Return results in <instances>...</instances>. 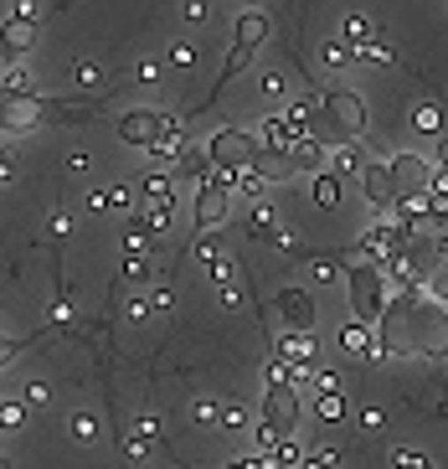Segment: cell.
<instances>
[{
	"instance_id": "2",
	"label": "cell",
	"mask_w": 448,
	"mask_h": 469,
	"mask_svg": "<svg viewBox=\"0 0 448 469\" xmlns=\"http://www.w3.org/2000/svg\"><path fill=\"white\" fill-rule=\"evenodd\" d=\"M309 135H315L325 150L356 145L361 135H366V104H361V93L325 88L320 93V109H315V119H309Z\"/></svg>"
},
{
	"instance_id": "10",
	"label": "cell",
	"mask_w": 448,
	"mask_h": 469,
	"mask_svg": "<svg viewBox=\"0 0 448 469\" xmlns=\"http://www.w3.org/2000/svg\"><path fill=\"white\" fill-rule=\"evenodd\" d=\"M273 361L294 377V387H304V381L320 372V341H315V335H289V330H284V335H278V356H273Z\"/></svg>"
},
{
	"instance_id": "45",
	"label": "cell",
	"mask_w": 448,
	"mask_h": 469,
	"mask_svg": "<svg viewBox=\"0 0 448 469\" xmlns=\"http://www.w3.org/2000/svg\"><path fill=\"white\" fill-rule=\"evenodd\" d=\"M16 356H21V341H5V335H0V372H5Z\"/></svg>"
},
{
	"instance_id": "22",
	"label": "cell",
	"mask_w": 448,
	"mask_h": 469,
	"mask_svg": "<svg viewBox=\"0 0 448 469\" xmlns=\"http://www.w3.org/2000/svg\"><path fill=\"white\" fill-rule=\"evenodd\" d=\"M247 233L258 237V242H273L278 237V211L269 202H253V217H247Z\"/></svg>"
},
{
	"instance_id": "48",
	"label": "cell",
	"mask_w": 448,
	"mask_h": 469,
	"mask_svg": "<svg viewBox=\"0 0 448 469\" xmlns=\"http://www.w3.org/2000/svg\"><path fill=\"white\" fill-rule=\"evenodd\" d=\"M47 320H52V325H67V320H72V304H67V299H57V304L47 310Z\"/></svg>"
},
{
	"instance_id": "16",
	"label": "cell",
	"mask_w": 448,
	"mask_h": 469,
	"mask_svg": "<svg viewBox=\"0 0 448 469\" xmlns=\"http://www.w3.org/2000/svg\"><path fill=\"white\" fill-rule=\"evenodd\" d=\"M299 140H304V129H294L284 114H269V119H263V150H269V155H294Z\"/></svg>"
},
{
	"instance_id": "6",
	"label": "cell",
	"mask_w": 448,
	"mask_h": 469,
	"mask_svg": "<svg viewBox=\"0 0 448 469\" xmlns=\"http://www.w3.org/2000/svg\"><path fill=\"white\" fill-rule=\"evenodd\" d=\"M207 155H211V171L238 176V171H247V165L263 155V145H258L247 129H216V135L207 140Z\"/></svg>"
},
{
	"instance_id": "14",
	"label": "cell",
	"mask_w": 448,
	"mask_h": 469,
	"mask_svg": "<svg viewBox=\"0 0 448 469\" xmlns=\"http://www.w3.org/2000/svg\"><path fill=\"white\" fill-rule=\"evenodd\" d=\"M42 98L31 93V98H5L0 104V135H21V129H36L42 124Z\"/></svg>"
},
{
	"instance_id": "24",
	"label": "cell",
	"mask_w": 448,
	"mask_h": 469,
	"mask_svg": "<svg viewBox=\"0 0 448 469\" xmlns=\"http://www.w3.org/2000/svg\"><path fill=\"white\" fill-rule=\"evenodd\" d=\"M103 439V423H98V412H72V443H98Z\"/></svg>"
},
{
	"instance_id": "4",
	"label": "cell",
	"mask_w": 448,
	"mask_h": 469,
	"mask_svg": "<svg viewBox=\"0 0 448 469\" xmlns=\"http://www.w3.org/2000/svg\"><path fill=\"white\" fill-rule=\"evenodd\" d=\"M345 284H351V320L361 325H382V315H387V273L376 264H366V258H356V264H345Z\"/></svg>"
},
{
	"instance_id": "23",
	"label": "cell",
	"mask_w": 448,
	"mask_h": 469,
	"mask_svg": "<svg viewBox=\"0 0 448 469\" xmlns=\"http://www.w3.org/2000/svg\"><path fill=\"white\" fill-rule=\"evenodd\" d=\"M309 191H315V202L325 206V211L340 206V176H330V171H320V176L309 181Z\"/></svg>"
},
{
	"instance_id": "26",
	"label": "cell",
	"mask_w": 448,
	"mask_h": 469,
	"mask_svg": "<svg viewBox=\"0 0 448 469\" xmlns=\"http://www.w3.org/2000/svg\"><path fill=\"white\" fill-rule=\"evenodd\" d=\"M315 412H320V423H345V397L340 392H325V397H315Z\"/></svg>"
},
{
	"instance_id": "28",
	"label": "cell",
	"mask_w": 448,
	"mask_h": 469,
	"mask_svg": "<svg viewBox=\"0 0 448 469\" xmlns=\"http://www.w3.org/2000/svg\"><path fill=\"white\" fill-rule=\"evenodd\" d=\"M27 403H21V397H5V403H0V428H21V423H27Z\"/></svg>"
},
{
	"instance_id": "30",
	"label": "cell",
	"mask_w": 448,
	"mask_h": 469,
	"mask_svg": "<svg viewBox=\"0 0 448 469\" xmlns=\"http://www.w3.org/2000/svg\"><path fill=\"white\" fill-rule=\"evenodd\" d=\"M222 428H227V434H242V428H247V408H242V403H222Z\"/></svg>"
},
{
	"instance_id": "44",
	"label": "cell",
	"mask_w": 448,
	"mask_h": 469,
	"mask_svg": "<svg viewBox=\"0 0 448 469\" xmlns=\"http://www.w3.org/2000/svg\"><path fill=\"white\" fill-rule=\"evenodd\" d=\"M165 310H171V289L160 284V289L149 294V315H165Z\"/></svg>"
},
{
	"instance_id": "36",
	"label": "cell",
	"mask_w": 448,
	"mask_h": 469,
	"mask_svg": "<svg viewBox=\"0 0 448 469\" xmlns=\"http://www.w3.org/2000/svg\"><path fill=\"white\" fill-rule=\"evenodd\" d=\"M149 242H155V237H149V233H140V227H129V233H124V248H129V258H140V253H149Z\"/></svg>"
},
{
	"instance_id": "12",
	"label": "cell",
	"mask_w": 448,
	"mask_h": 469,
	"mask_svg": "<svg viewBox=\"0 0 448 469\" xmlns=\"http://www.w3.org/2000/svg\"><path fill=\"white\" fill-rule=\"evenodd\" d=\"M278 315L289 325V335H315V299H309V289H284L278 294Z\"/></svg>"
},
{
	"instance_id": "13",
	"label": "cell",
	"mask_w": 448,
	"mask_h": 469,
	"mask_svg": "<svg viewBox=\"0 0 448 469\" xmlns=\"http://www.w3.org/2000/svg\"><path fill=\"white\" fill-rule=\"evenodd\" d=\"M361 191H366V202L376 206V211H391V206H397V186H391L387 160H366V171H361Z\"/></svg>"
},
{
	"instance_id": "43",
	"label": "cell",
	"mask_w": 448,
	"mask_h": 469,
	"mask_svg": "<svg viewBox=\"0 0 448 469\" xmlns=\"http://www.w3.org/2000/svg\"><path fill=\"white\" fill-rule=\"evenodd\" d=\"M315 392L325 397V392H340V377L335 372H315Z\"/></svg>"
},
{
	"instance_id": "52",
	"label": "cell",
	"mask_w": 448,
	"mask_h": 469,
	"mask_svg": "<svg viewBox=\"0 0 448 469\" xmlns=\"http://www.w3.org/2000/svg\"><path fill=\"white\" fill-rule=\"evenodd\" d=\"M88 206L93 211H109V191H88Z\"/></svg>"
},
{
	"instance_id": "11",
	"label": "cell",
	"mask_w": 448,
	"mask_h": 469,
	"mask_svg": "<svg viewBox=\"0 0 448 469\" xmlns=\"http://www.w3.org/2000/svg\"><path fill=\"white\" fill-rule=\"evenodd\" d=\"M31 42H36V16H21V11H11L5 21H0V58L11 62V67H21L31 52Z\"/></svg>"
},
{
	"instance_id": "42",
	"label": "cell",
	"mask_w": 448,
	"mask_h": 469,
	"mask_svg": "<svg viewBox=\"0 0 448 469\" xmlns=\"http://www.w3.org/2000/svg\"><path fill=\"white\" fill-rule=\"evenodd\" d=\"M258 88H263V98H278V93H284V73H263Z\"/></svg>"
},
{
	"instance_id": "46",
	"label": "cell",
	"mask_w": 448,
	"mask_h": 469,
	"mask_svg": "<svg viewBox=\"0 0 448 469\" xmlns=\"http://www.w3.org/2000/svg\"><path fill=\"white\" fill-rule=\"evenodd\" d=\"M134 78H140V83H155V78H160V62H155V58H145L140 67H134Z\"/></svg>"
},
{
	"instance_id": "20",
	"label": "cell",
	"mask_w": 448,
	"mask_h": 469,
	"mask_svg": "<svg viewBox=\"0 0 448 469\" xmlns=\"http://www.w3.org/2000/svg\"><path fill=\"white\" fill-rule=\"evenodd\" d=\"M325 160H330V176L366 171V155H361V145H335V150H325Z\"/></svg>"
},
{
	"instance_id": "1",
	"label": "cell",
	"mask_w": 448,
	"mask_h": 469,
	"mask_svg": "<svg viewBox=\"0 0 448 469\" xmlns=\"http://www.w3.org/2000/svg\"><path fill=\"white\" fill-rule=\"evenodd\" d=\"M376 356H448V304L433 289H387V315L376 325Z\"/></svg>"
},
{
	"instance_id": "40",
	"label": "cell",
	"mask_w": 448,
	"mask_h": 469,
	"mask_svg": "<svg viewBox=\"0 0 448 469\" xmlns=\"http://www.w3.org/2000/svg\"><path fill=\"white\" fill-rule=\"evenodd\" d=\"M361 428H366V434H382V428H387V412H382V408H366V412H361Z\"/></svg>"
},
{
	"instance_id": "15",
	"label": "cell",
	"mask_w": 448,
	"mask_h": 469,
	"mask_svg": "<svg viewBox=\"0 0 448 469\" xmlns=\"http://www.w3.org/2000/svg\"><path fill=\"white\" fill-rule=\"evenodd\" d=\"M340 351L356 356V361H382V356H376V330H371V325H361V320L340 325Z\"/></svg>"
},
{
	"instance_id": "3",
	"label": "cell",
	"mask_w": 448,
	"mask_h": 469,
	"mask_svg": "<svg viewBox=\"0 0 448 469\" xmlns=\"http://www.w3.org/2000/svg\"><path fill=\"white\" fill-rule=\"evenodd\" d=\"M263 423L278 434V443L294 439V428H299V387L278 361L263 366Z\"/></svg>"
},
{
	"instance_id": "32",
	"label": "cell",
	"mask_w": 448,
	"mask_h": 469,
	"mask_svg": "<svg viewBox=\"0 0 448 469\" xmlns=\"http://www.w3.org/2000/svg\"><path fill=\"white\" fill-rule=\"evenodd\" d=\"M72 78H78L83 88H93V83H103V67H98V62H93V58H83V62H78V67H72Z\"/></svg>"
},
{
	"instance_id": "25",
	"label": "cell",
	"mask_w": 448,
	"mask_h": 469,
	"mask_svg": "<svg viewBox=\"0 0 448 469\" xmlns=\"http://www.w3.org/2000/svg\"><path fill=\"white\" fill-rule=\"evenodd\" d=\"M413 129H418V135H438V129H444V109H438V104H418V109H413Z\"/></svg>"
},
{
	"instance_id": "33",
	"label": "cell",
	"mask_w": 448,
	"mask_h": 469,
	"mask_svg": "<svg viewBox=\"0 0 448 469\" xmlns=\"http://www.w3.org/2000/svg\"><path fill=\"white\" fill-rule=\"evenodd\" d=\"M124 279H129V284H149V279H155L149 258H129V264H124Z\"/></svg>"
},
{
	"instance_id": "27",
	"label": "cell",
	"mask_w": 448,
	"mask_h": 469,
	"mask_svg": "<svg viewBox=\"0 0 448 469\" xmlns=\"http://www.w3.org/2000/svg\"><path fill=\"white\" fill-rule=\"evenodd\" d=\"M191 418H196V423H207V428H222V403H216V397H196Z\"/></svg>"
},
{
	"instance_id": "7",
	"label": "cell",
	"mask_w": 448,
	"mask_h": 469,
	"mask_svg": "<svg viewBox=\"0 0 448 469\" xmlns=\"http://www.w3.org/2000/svg\"><path fill=\"white\" fill-rule=\"evenodd\" d=\"M180 124L171 114H165V109H129V114L119 119V140L124 145H134V150H155L160 145V140H165V135H176Z\"/></svg>"
},
{
	"instance_id": "21",
	"label": "cell",
	"mask_w": 448,
	"mask_h": 469,
	"mask_svg": "<svg viewBox=\"0 0 448 469\" xmlns=\"http://www.w3.org/2000/svg\"><path fill=\"white\" fill-rule=\"evenodd\" d=\"M155 434H160V428H155V418H134V428H129V454H134V459H149V454H155Z\"/></svg>"
},
{
	"instance_id": "50",
	"label": "cell",
	"mask_w": 448,
	"mask_h": 469,
	"mask_svg": "<svg viewBox=\"0 0 448 469\" xmlns=\"http://www.w3.org/2000/svg\"><path fill=\"white\" fill-rule=\"evenodd\" d=\"M216 299H222V304H227V310H232V304H238L242 294H238V284H222V289H216Z\"/></svg>"
},
{
	"instance_id": "9",
	"label": "cell",
	"mask_w": 448,
	"mask_h": 469,
	"mask_svg": "<svg viewBox=\"0 0 448 469\" xmlns=\"http://www.w3.org/2000/svg\"><path fill=\"white\" fill-rule=\"evenodd\" d=\"M391 171V186H397V196H428L433 191V181H438V165H428L422 155H413V150H397L387 160Z\"/></svg>"
},
{
	"instance_id": "38",
	"label": "cell",
	"mask_w": 448,
	"mask_h": 469,
	"mask_svg": "<svg viewBox=\"0 0 448 469\" xmlns=\"http://www.w3.org/2000/svg\"><path fill=\"white\" fill-rule=\"evenodd\" d=\"M119 206H134V186H129V181L109 186V211H119Z\"/></svg>"
},
{
	"instance_id": "49",
	"label": "cell",
	"mask_w": 448,
	"mask_h": 469,
	"mask_svg": "<svg viewBox=\"0 0 448 469\" xmlns=\"http://www.w3.org/2000/svg\"><path fill=\"white\" fill-rule=\"evenodd\" d=\"M171 62H176V67H186V73H191V62H196V52H191V47L180 42V47H171Z\"/></svg>"
},
{
	"instance_id": "17",
	"label": "cell",
	"mask_w": 448,
	"mask_h": 469,
	"mask_svg": "<svg viewBox=\"0 0 448 469\" xmlns=\"http://www.w3.org/2000/svg\"><path fill=\"white\" fill-rule=\"evenodd\" d=\"M176 176L180 181H196V186H201V181L211 176V155H207V145H186L176 155Z\"/></svg>"
},
{
	"instance_id": "34",
	"label": "cell",
	"mask_w": 448,
	"mask_h": 469,
	"mask_svg": "<svg viewBox=\"0 0 448 469\" xmlns=\"http://www.w3.org/2000/svg\"><path fill=\"white\" fill-rule=\"evenodd\" d=\"M340 465V449H315V454H304V469H335Z\"/></svg>"
},
{
	"instance_id": "53",
	"label": "cell",
	"mask_w": 448,
	"mask_h": 469,
	"mask_svg": "<svg viewBox=\"0 0 448 469\" xmlns=\"http://www.w3.org/2000/svg\"><path fill=\"white\" fill-rule=\"evenodd\" d=\"M0 469H11V459H5V454H0Z\"/></svg>"
},
{
	"instance_id": "19",
	"label": "cell",
	"mask_w": 448,
	"mask_h": 469,
	"mask_svg": "<svg viewBox=\"0 0 448 469\" xmlns=\"http://www.w3.org/2000/svg\"><path fill=\"white\" fill-rule=\"evenodd\" d=\"M140 191H145L149 211H176V181L171 176H145L140 181Z\"/></svg>"
},
{
	"instance_id": "54",
	"label": "cell",
	"mask_w": 448,
	"mask_h": 469,
	"mask_svg": "<svg viewBox=\"0 0 448 469\" xmlns=\"http://www.w3.org/2000/svg\"><path fill=\"white\" fill-rule=\"evenodd\" d=\"M418 469H438V465H428V459H422V465H418Z\"/></svg>"
},
{
	"instance_id": "35",
	"label": "cell",
	"mask_w": 448,
	"mask_h": 469,
	"mask_svg": "<svg viewBox=\"0 0 448 469\" xmlns=\"http://www.w3.org/2000/svg\"><path fill=\"white\" fill-rule=\"evenodd\" d=\"M356 62H397V47H387V42L376 36V42H371V47H366V52H361Z\"/></svg>"
},
{
	"instance_id": "39",
	"label": "cell",
	"mask_w": 448,
	"mask_h": 469,
	"mask_svg": "<svg viewBox=\"0 0 448 469\" xmlns=\"http://www.w3.org/2000/svg\"><path fill=\"white\" fill-rule=\"evenodd\" d=\"M418 465H422L418 449H391V469H418Z\"/></svg>"
},
{
	"instance_id": "51",
	"label": "cell",
	"mask_w": 448,
	"mask_h": 469,
	"mask_svg": "<svg viewBox=\"0 0 448 469\" xmlns=\"http://www.w3.org/2000/svg\"><path fill=\"white\" fill-rule=\"evenodd\" d=\"M129 320H149V299H134L129 304Z\"/></svg>"
},
{
	"instance_id": "47",
	"label": "cell",
	"mask_w": 448,
	"mask_h": 469,
	"mask_svg": "<svg viewBox=\"0 0 448 469\" xmlns=\"http://www.w3.org/2000/svg\"><path fill=\"white\" fill-rule=\"evenodd\" d=\"M47 233H52V237H67V233H72V217H67V211H57V217L47 222Z\"/></svg>"
},
{
	"instance_id": "8",
	"label": "cell",
	"mask_w": 448,
	"mask_h": 469,
	"mask_svg": "<svg viewBox=\"0 0 448 469\" xmlns=\"http://www.w3.org/2000/svg\"><path fill=\"white\" fill-rule=\"evenodd\" d=\"M263 42H269V16L247 11L238 27H232V47H227V73H222V88H227V78H238L242 67H247V58H253ZM222 88H216V93H222ZM216 93H211V98H216Z\"/></svg>"
},
{
	"instance_id": "18",
	"label": "cell",
	"mask_w": 448,
	"mask_h": 469,
	"mask_svg": "<svg viewBox=\"0 0 448 469\" xmlns=\"http://www.w3.org/2000/svg\"><path fill=\"white\" fill-rule=\"evenodd\" d=\"M371 42H376V27H371L366 16H345V21H340V47H351L356 58L371 47Z\"/></svg>"
},
{
	"instance_id": "37",
	"label": "cell",
	"mask_w": 448,
	"mask_h": 469,
	"mask_svg": "<svg viewBox=\"0 0 448 469\" xmlns=\"http://www.w3.org/2000/svg\"><path fill=\"white\" fill-rule=\"evenodd\" d=\"M325 62H330V67H351L356 52H351V47H340V42H325Z\"/></svg>"
},
{
	"instance_id": "29",
	"label": "cell",
	"mask_w": 448,
	"mask_h": 469,
	"mask_svg": "<svg viewBox=\"0 0 448 469\" xmlns=\"http://www.w3.org/2000/svg\"><path fill=\"white\" fill-rule=\"evenodd\" d=\"M196 258H207V264H216V258H227L222 237H216V233H201V237H196Z\"/></svg>"
},
{
	"instance_id": "41",
	"label": "cell",
	"mask_w": 448,
	"mask_h": 469,
	"mask_svg": "<svg viewBox=\"0 0 448 469\" xmlns=\"http://www.w3.org/2000/svg\"><path fill=\"white\" fill-rule=\"evenodd\" d=\"M47 403H52V392H47L42 381H31L27 387V408H47Z\"/></svg>"
},
{
	"instance_id": "5",
	"label": "cell",
	"mask_w": 448,
	"mask_h": 469,
	"mask_svg": "<svg viewBox=\"0 0 448 469\" xmlns=\"http://www.w3.org/2000/svg\"><path fill=\"white\" fill-rule=\"evenodd\" d=\"M232 196H238L232 176L211 171V176L196 186V206H191V222H196V233H216V227L227 222V211H232Z\"/></svg>"
},
{
	"instance_id": "31",
	"label": "cell",
	"mask_w": 448,
	"mask_h": 469,
	"mask_svg": "<svg viewBox=\"0 0 448 469\" xmlns=\"http://www.w3.org/2000/svg\"><path fill=\"white\" fill-rule=\"evenodd\" d=\"M211 284H216V289H222V284H238V258H232V253L211 264Z\"/></svg>"
}]
</instances>
